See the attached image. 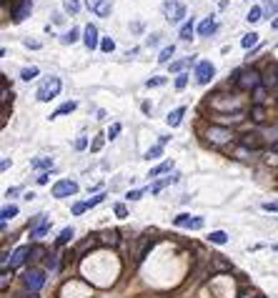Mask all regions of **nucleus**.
Segmentation results:
<instances>
[{
    "label": "nucleus",
    "instance_id": "11",
    "mask_svg": "<svg viewBox=\"0 0 278 298\" xmlns=\"http://www.w3.org/2000/svg\"><path fill=\"white\" fill-rule=\"evenodd\" d=\"M83 43H86V48L88 50H96L98 45H100V38H98V30H96V25H86V30H83Z\"/></svg>",
    "mask_w": 278,
    "mask_h": 298
},
{
    "label": "nucleus",
    "instance_id": "30",
    "mask_svg": "<svg viewBox=\"0 0 278 298\" xmlns=\"http://www.w3.org/2000/svg\"><path fill=\"white\" fill-rule=\"evenodd\" d=\"M253 100H256V105H260V103L266 100V88H263V85H258V88L253 90Z\"/></svg>",
    "mask_w": 278,
    "mask_h": 298
},
{
    "label": "nucleus",
    "instance_id": "39",
    "mask_svg": "<svg viewBox=\"0 0 278 298\" xmlns=\"http://www.w3.org/2000/svg\"><path fill=\"white\" fill-rule=\"evenodd\" d=\"M36 75H38V68H26V70L20 73V78H23V80H33Z\"/></svg>",
    "mask_w": 278,
    "mask_h": 298
},
{
    "label": "nucleus",
    "instance_id": "24",
    "mask_svg": "<svg viewBox=\"0 0 278 298\" xmlns=\"http://www.w3.org/2000/svg\"><path fill=\"white\" fill-rule=\"evenodd\" d=\"M73 110H76V103H63L50 118H58V115H66V113H73Z\"/></svg>",
    "mask_w": 278,
    "mask_h": 298
},
{
    "label": "nucleus",
    "instance_id": "32",
    "mask_svg": "<svg viewBox=\"0 0 278 298\" xmlns=\"http://www.w3.org/2000/svg\"><path fill=\"white\" fill-rule=\"evenodd\" d=\"M33 168H53V158H36Z\"/></svg>",
    "mask_w": 278,
    "mask_h": 298
},
{
    "label": "nucleus",
    "instance_id": "22",
    "mask_svg": "<svg viewBox=\"0 0 278 298\" xmlns=\"http://www.w3.org/2000/svg\"><path fill=\"white\" fill-rule=\"evenodd\" d=\"M173 53H176V48H173V45H166V48L160 50V55H158V63H168V60L173 58Z\"/></svg>",
    "mask_w": 278,
    "mask_h": 298
},
{
    "label": "nucleus",
    "instance_id": "36",
    "mask_svg": "<svg viewBox=\"0 0 278 298\" xmlns=\"http://www.w3.org/2000/svg\"><path fill=\"white\" fill-rule=\"evenodd\" d=\"M213 268H216V271H228L230 266H228L226 261H220V256H213Z\"/></svg>",
    "mask_w": 278,
    "mask_h": 298
},
{
    "label": "nucleus",
    "instance_id": "23",
    "mask_svg": "<svg viewBox=\"0 0 278 298\" xmlns=\"http://www.w3.org/2000/svg\"><path fill=\"white\" fill-rule=\"evenodd\" d=\"M78 35H80V33H78V30H76V28H70V30H68V33H66V35H63V38H60V40H63V43H66V45H73V43H76V40H78Z\"/></svg>",
    "mask_w": 278,
    "mask_h": 298
},
{
    "label": "nucleus",
    "instance_id": "13",
    "mask_svg": "<svg viewBox=\"0 0 278 298\" xmlns=\"http://www.w3.org/2000/svg\"><path fill=\"white\" fill-rule=\"evenodd\" d=\"M213 30H216V20H213V18H206V20L198 25V35H203V38H208Z\"/></svg>",
    "mask_w": 278,
    "mask_h": 298
},
{
    "label": "nucleus",
    "instance_id": "8",
    "mask_svg": "<svg viewBox=\"0 0 278 298\" xmlns=\"http://www.w3.org/2000/svg\"><path fill=\"white\" fill-rule=\"evenodd\" d=\"M236 83H238V88H243V90H256V88L260 85V75H258L256 70H250V73H240Z\"/></svg>",
    "mask_w": 278,
    "mask_h": 298
},
{
    "label": "nucleus",
    "instance_id": "40",
    "mask_svg": "<svg viewBox=\"0 0 278 298\" xmlns=\"http://www.w3.org/2000/svg\"><path fill=\"white\" fill-rule=\"evenodd\" d=\"M148 88H158V85H166V78L163 75H156V78H150L148 83H146Z\"/></svg>",
    "mask_w": 278,
    "mask_h": 298
},
{
    "label": "nucleus",
    "instance_id": "17",
    "mask_svg": "<svg viewBox=\"0 0 278 298\" xmlns=\"http://www.w3.org/2000/svg\"><path fill=\"white\" fill-rule=\"evenodd\" d=\"M170 168H173V161H163L160 166H156V168L150 171V176H148V178H156V176H160V173H168Z\"/></svg>",
    "mask_w": 278,
    "mask_h": 298
},
{
    "label": "nucleus",
    "instance_id": "42",
    "mask_svg": "<svg viewBox=\"0 0 278 298\" xmlns=\"http://www.w3.org/2000/svg\"><path fill=\"white\" fill-rule=\"evenodd\" d=\"M10 278H13V273H8V268H3V278H0V288H8Z\"/></svg>",
    "mask_w": 278,
    "mask_h": 298
},
{
    "label": "nucleus",
    "instance_id": "5",
    "mask_svg": "<svg viewBox=\"0 0 278 298\" xmlns=\"http://www.w3.org/2000/svg\"><path fill=\"white\" fill-rule=\"evenodd\" d=\"M213 75H216V68H213V63H208V60H200V63L196 65V80H198L200 85H208V83L213 80Z\"/></svg>",
    "mask_w": 278,
    "mask_h": 298
},
{
    "label": "nucleus",
    "instance_id": "4",
    "mask_svg": "<svg viewBox=\"0 0 278 298\" xmlns=\"http://www.w3.org/2000/svg\"><path fill=\"white\" fill-rule=\"evenodd\" d=\"M30 10H33V3H30V0H16L13 8H10L16 23H23L26 18H30Z\"/></svg>",
    "mask_w": 278,
    "mask_h": 298
},
{
    "label": "nucleus",
    "instance_id": "56",
    "mask_svg": "<svg viewBox=\"0 0 278 298\" xmlns=\"http://www.w3.org/2000/svg\"><path fill=\"white\" fill-rule=\"evenodd\" d=\"M3 3H6V0H3Z\"/></svg>",
    "mask_w": 278,
    "mask_h": 298
},
{
    "label": "nucleus",
    "instance_id": "37",
    "mask_svg": "<svg viewBox=\"0 0 278 298\" xmlns=\"http://www.w3.org/2000/svg\"><path fill=\"white\" fill-rule=\"evenodd\" d=\"M63 5H66L68 13H78V10H80V3H78V0H66Z\"/></svg>",
    "mask_w": 278,
    "mask_h": 298
},
{
    "label": "nucleus",
    "instance_id": "29",
    "mask_svg": "<svg viewBox=\"0 0 278 298\" xmlns=\"http://www.w3.org/2000/svg\"><path fill=\"white\" fill-rule=\"evenodd\" d=\"M70 238H73V228H63L60 236H58V246H66Z\"/></svg>",
    "mask_w": 278,
    "mask_h": 298
},
{
    "label": "nucleus",
    "instance_id": "38",
    "mask_svg": "<svg viewBox=\"0 0 278 298\" xmlns=\"http://www.w3.org/2000/svg\"><path fill=\"white\" fill-rule=\"evenodd\" d=\"M0 85H3V93H0V100H3V105L8 103V98H10V93H8V80L3 78V80H0Z\"/></svg>",
    "mask_w": 278,
    "mask_h": 298
},
{
    "label": "nucleus",
    "instance_id": "33",
    "mask_svg": "<svg viewBox=\"0 0 278 298\" xmlns=\"http://www.w3.org/2000/svg\"><path fill=\"white\" fill-rule=\"evenodd\" d=\"M46 268L58 271V256H56V253H48V256H46Z\"/></svg>",
    "mask_w": 278,
    "mask_h": 298
},
{
    "label": "nucleus",
    "instance_id": "53",
    "mask_svg": "<svg viewBox=\"0 0 278 298\" xmlns=\"http://www.w3.org/2000/svg\"><path fill=\"white\" fill-rule=\"evenodd\" d=\"M48 178H50V176H48V173H43V176L38 178V183H40V186H46V183H48Z\"/></svg>",
    "mask_w": 278,
    "mask_h": 298
},
{
    "label": "nucleus",
    "instance_id": "34",
    "mask_svg": "<svg viewBox=\"0 0 278 298\" xmlns=\"http://www.w3.org/2000/svg\"><path fill=\"white\" fill-rule=\"evenodd\" d=\"M176 181H178V176H168L166 181H160V183H156V186H153V193H158L163 186H168V183H176Z\"/></svg>",
    "mask_w": 278,
    "mask_h": 298
},
{
    "label": "nucleus",
    "instance_id": "10",
    "mask_svg": "<svg viewBox=\"0 0 278 298\" xmlns=\"http://www.w3.org/2000/svg\"><path fill=\"white\" fill-rule=\"evenodd\" d=\"M178 228H193V231H200L203 228V218H198V216H178L176 221H173Z\"/></svg>",
    "mask_w": 278,
    "mask_h": 298
},
{
    "label": "nucleus",
    "instance_id": "49",
    "mask_svg": "<svg viewBox=\"0 0 278 298\" xmlns=\"http://www.w3.org/2000/svg\"><path fill=\"white\" fill-rule=\"evenodd\" d=\"M103 148V135H98L96 140H93V145H90V151H100Z\"/></svg>",
    "mask_w": 278,
    "mask_h": 298
},
{
    "label": "nucleus",
    "instance_id": "43",
    "mask_svg": "<svg viewBox=\"0 0 278 298\" xmlns=\"http://www.w3.org/2000/svg\"><path fill=\"white\" fill-rule=\"evenodd\" d=\"M118 133H120V123H116V125H110V130H108V135H106V138H108V140H113V138H116Z\"/></svg>",
    "mask_w": 278,
    "mask_h": 298
},
{
    "label": "nucleus",
    "instance_id": "6",
    "mask_svg": "<svg viewBox=\"0 0 278 298\" xmlns=\"http://www.w3.org/2000/svg\"><path fill=\"white\" fill-rule=\"evenodd\" d=\"M206 138H208L210 143L220 145V143H228V140L233 138V133H230L228 128H220V125H210V128L206 130Z\"/></svg>",
    "mask_w": 278,
    "mask_h": 298
},
{
    "label": "nucleus",
    "instance_id": "41",
    "mask_svg": "<svg viewBox=\"0 0 278 298\" xmlns=\"http://www.w3.org/2000/svg\"><path fill=\"white\" fill-rule=\"evenodd\" d=\"M186 85H188V75H186V73H180V75L176 78V88H178V90H183Z\"/></svg>",
    "mask_w": 278,
    "mask_h": 298
},
{
    "label": "nucleus",
    "instance_id": "2",
    "mask_svg": "<svg viewBox=\"0 0 278 298\" xmlns=\"http://www.w3.org/2000/svg\"><path fill=\"white\" fill-rule=\"evenodd\" d=\"M163 15L168 23H180L186 18V5L178 0H168V3H163Z\"/></svg>",
    "mask_w": 278,
    "mask_h": 298
},
{
    "label": "nucleus",
    "instance_id": "48",
    "mask_svg": "<svg viewBox=\"0 0 278 298\" xmlns=\"http://www.w3.org/2000/svg\"><path fill=\"white\" fill-rule=\"evenodd\" d=\"M83 211H88V206H86V203H76V206H73V216H80Z\"/></svg>",
    "mask_w": 278,
    "mask_h": 298
},
{
    "label": "nucleus",
    "instance_id": "7",
    "mask_svg": "<svg viewBox=\"0 0 278 298\" xmlns=\"http://www.w3.org/2000/svg\"><path fill=\"white\" fill-rule=\"evenodd\" d=\"M78 193V183L76 181H58L53 186V196L56 198H68V196H76Z\"/></svg>",
    "mask_w": 278,
    "mask_h": 298
},
{
    "label": "nucleus",
    "instance_id": "46",
    "mask_svg": "<svg viewBox=\"0 0 278 298\" xmlns=\"http://www.w3.org/2000/svg\"><path fill=\"white\" fill-rule=\"evenodd\" d=\"M113 211H116V216H120V218H126V216H128V208H126L123 203H118V206H116Z\"/></svg>",
    "mask_w": 278,
    "mask_h": 298
},
{
    "label": "nucleus",
    "instance_id": "15",
    "mask_svg": "<svg viewBox=\"0 0 278 298\" xmlns=\"http://www.w3.org/2000/svg\"><path fill=\"white\" fill-rule=\"evenodd\" d=\"M153 243H156L153 238H143V246H140V251L136 253V261H138V263H140V261H143V258L148 256V251L153 248Z\"/></svg>",
    "mask_w": 278,
    "mask_h": 298
},
{
    "label": "nucleus",
    "instance_id": "35",
    "mask_svg": "<svg viewBox=\"0 0 278 298\" xmlns=\"http://www.w3.org/2000/svg\"><path fill=\"white\" fill-rule=\"evenodd\" d=\"M43 256H46V251H43L40 246H33V248H30V261H40Z\"/></svg>",
    "mask_w": 278,
    "mask_h": 298
},
{
    "label": "nucleus",
    "instance_id": "14",
    "mask_svg": "<svg viewBox=\"0 0 278 298\" xmlns=\"http://www.w3.org/2000/svg\"><path fill=\"white\" fill-rule=\"evenodd\" d=\"M183 113H186V108H176V110H170V113H168V118H166V120H168V125H170V128L180 125V118H183Z\"/></svg>",
    "mask_w": 278,
    "mask_h": 298
},
{
    "label": "nucleus",
    "instance_id": "16",
    "mask_svg": "<svg viewBox=\"0 0 278 298\" xmlns=\"http://www.w3.org/2000/svg\"><path fill=\"white\" fill-rule=\"evenodd\" d=\"M16 213H18V208H16V206H6L3 211H0V223H3V228H6V223H8Z\"/></svg>",
    "mask_w": 278,
    "mask_h": 298
},
{
    "label": "nucleus",
    "instance_id": "21",
    "mask_svg": "<svg viewBox=\"0 0 278 298\" xmlns=\"http://www.w3.org/2000/svg\"><path fill=\"white\" fill-rule=\"evenodd\" d=\"M240 45H243V48H253V45H258V35H256V33H246L243 40H240Z\"/></svg>",
    "mask_w": 278,
    "mask_h": 298
},
{
    "label": "nucleus",
    "instance_id": "9",
    "mask_svg": "<svg viewBox=\"0 0 278 298\" xmlns=\"http://www.w3.org/2000/svg\"><path fill=\"white\" fill-rule=\"evenodd\" d=\"M86 5H88L98 18H108L110 10H113V3H110V0H86Z\"/></svg>",
    "mask_w": 278,
    "mask_h": 298
},
{
    "label": "nucleus",
    "instance_id": "31",
    "mask_svg": "<svg viewBox=\"0 0 278 298\" xmlns=\"http://www.w3.org/2000/svg\"><path fill=\"white\" fill-rule=\"evenodd\" d=\"M250 118H253L256 123H263V120H266V113H263V108H260V105H256V108L250 110Z\"/></svg>",
    "mask_w": 278,
    "mask_h": 298
},
{
    "label": "nucleus",
    "instance_id": "3",
    "mask_svg": "<svg viewBox=\"0 0 278 298\" xmlns=\"http://www.w3.org/2000/svg\"><path fill=\"white\" fill-rule=\"evenodd\" d=\"M46 286V271H40V268H30L28 273H26V288L28 291H40Z\"/></svg>",
    "mask_w": 278,
    "mask_h": 298
},
{
    "label": "nucleus",
    "instance_id": "50",
    "mask_svg": "<svg viewBox=\"0 0 278 298\" xmlns=\"http://www.w3.org/2000/svg\"><path fill=\"white\" fill-rule=\"evenodd\" d=\"M276 10H278V5H276V3H268V5L263 8V13H268V15H273Z\"/></svg>",
    "mask_w": 278,
    "mask_h": 298
},
{
    "label": "nucleus",
    "instance_id": "19",
    "mask_svg": "<svg viewBox=\"0 0 278 298\" xmlns=\"http://www.w3.org/2000/svg\"><path fill=\"white\" fill-rule=\"evenodd\" d=\"M190 35H193V20H186L180 25V40H190Z\"/></svg>",
    "mask_w": 278,
    "mask_h": 298
},
{
    "label": "nucleus",
    "instance_id": "27",
    "mask_svg": "<svg viewBox=\"0 0 278 298\" xmlns=\"http://www.w3.org/2000/svg\"><path fill=\"white\" fill-rule=\"evenodd\" d=\"M260 15H263V8H250V13L246 15V20H248V23H258Z\"/></svg>",
    "mask_w": 278,
    "mask_h": 298
},
{
    "label": "nucleus",
    "instance_id": "51",
    "mask_svg": "<svg viewBox=\"0 0 278 298\" xmlns=\"http://www.w3.org/2000/svg\"><path fill=\"white\" fill-rule=\"evenodd\" d=\"M140 196H143V191H130V193H128V198H130V201H138Z\"/></svg>",
    "mask_w": 278,
    "mask_h": 298
},
{
    "label": "nucleus",
    "instance_id": "54",
    "mask_svg": "<svg viewBox=\"0 0 278 298\" xmlns=\"http://www.w3.org/2000/svg\"><path fill=\"white\" fill-rule=\"evenodd\" d=\"M273 151H276V153H278V140H276V143H273Z\"/></svg>",
    "mask_w": 278,
    "mask_h": 298
},
{
    "label": "nucleus",
    "instance_id": "45",
    "mask_svg": "<svg viewBox=\"0 0 278 298\" xmlns=\"http://www.w3.org/2000/svg\"><path fill=\"white\" fill-rule=\"evenodd\" d=\"M103 198H106L103 193H100V196H96V198H88V201H86V206H88V208H93V206H98V203H100Z\"/></svg>",
    "mask_w": 278,
    "mask_h": 298
},
{
    "label": "nucleus",
    "instance_id": "25",
    "mask_svg": "<svg viewBox=\"0 0 278 298\" xmlns=\"http://www.w3.org/2000/svg\"><path fill=\"white\" fill-rule=\"evenodd\" d=\"M240 143H243L246 148H258V145H260L258 135H253V133H250V135H243V140H240Z\"/></svg>",
    "mask_w": 278,
    "mask_h": 298
},
{
    "label": "nucleus",
    "instance_id": "18",
    "mask_svg": "<svg viewBox=\"0 0 278 298\" xmlns=\"http://www.w3.org/2000/svg\"><path fill=\"white\" fill-rule=\"evenodd\" d=\"M208 241L216 243V246H223V243H228V236H226L223 231H213V233L208 236Z\"/></svg>",
    "mask_w": 278,
    "mask_h": 298
},
{
    "label": "nucleus",
    "instance_id": "28",
    "mask_svg": "<svg viewBox=\"0 0 278 298\" xmlns=\"http://www.w3.org/2000/svg\"><path fill=\"white\" fill-rule=\"evenodd\" d=\"M100 50H103V53H113V50H116V40H113V38H103V40H100Z\"/></svg>",
    "mask_w": 278,
    "mask_h": 298
},
{
    "label": "nucleus",
    "instance_id": "1",
    "mask_svg": "<svg viewBox=\"0 0 278 298\" xmlns=\"http://www.w3.org/2000/svg\"><path fill=\"white\" fill-rule=\"evenodd\" d=\"M60 88H63L60 78H50V80H46V83L38 88V100H40V103H48V100H53V98L60 93Z\"/></svg>",
    "mask_w": 278,
    "mask_h": 298
},
{
    "label": "nucleus",
    "instance_id": "55",
    "mask_svg": "<svg viewBox=\"0 0 278 298\" xmlns=\"http://www.w3.org/2000/svg\"><path fill=\"white\" fill-rule=\"evenodd\" d=\"M276 75H278V70H276Z\"/></svg>",
    "mask_w": 278,
    "mask_h": 298
},
{
    "label": "nucleus",
    "instance_id": "26",
    "mask_svg": "<svg viewBox=\"0 0 278 298\" xmlns=\"http://www.w3.org/2000/svg\"><path fill=\"white\" fill-rule=\"evenodd\" d=\"M158 156H163V145H160V143H158V145H153V148H148L146 158H148V161H153V158H158Z\"/></svg>",
    "mask_w": 278,
    "mask_h": 298
},
{
    "label": "nucleus",
    "instance_id": "12",
    "mask_svg": "<svg viewBox=\"0 0 278 298\" xmlns=\"http://www.w3.org/2000/svg\"><path fill=\"white\" fill-rule=\"evenodd\" d=\"M28 256H30V248H28V246H20V248H16V251H13V256H10V261H8V263H10V268H18V266H23Z\"/></svg>",
    "mask_w": 278,
    "mask_h": 298
},
{
    "label": "nucleus",
    "instance_id": "47",
    "mask_svg": "<svg viewBox=\"0 0 278 298\" xmlns=\"http://www.w3.org/2000/svg\"><path fill=\"white\" fill-rule=\"evenodd\" d=\"M263 211H270V213H278V201H268V203H263Z\"/></svg>",
    "mask_w": 278,
    "mask_h": 298
},
{
    "label": "nucleus",
    "instance_id": "52",
    "mask_svg": "<svg viewBox=\"0 0 278 298\" xmlns=\"http://www.w3.org/2000/svg\"><path fill=\"white\" fill-rule=\"evenodd\" d=\"M158 38H160V35H150V38H148V45H158Z\"/></svg>",
    "mask_w": 278,
    "mask_h": 298
},
{
    "label": "nucleus",
    "instance_id": "44",
    "mask_svg": "<svg viewBox=\"0 0 278 298\" xmlns=\"http://www.w3.org/2000/svg\"><path fill=\"white\" fill-rule=\"evenodd\" d=\"M83 148H88V138H86V135H80V138L76 140V151H83Z\"/></svg>",
    "mask_w": 278,
    "mask_h": 298
},
{
    "label": "nucleus",
    "instance_id": "20",
    "mask_svg": "<svg viewBox=\"0 0 278 298\" xmlns=\"http://www.w3.org/2000/svg\"><path fill=\"white\" fill-rule=\"evenodd\" d=\"M193 63V58H183V60H176V63H170V70L173 73H180V70H186L188 65Z\"/></svg>",
    "mask_w": 278,
    "mask_h": 298
}]
</instances>
